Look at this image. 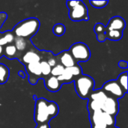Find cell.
I'll return each mask as SVG.
<instances>
[{
  "mask_svg": "<svg viewBox=\"0 0 128 128\" xmlns=\"http://www.w3.org/2000/svg\"><path fill=\"white\" fill-rule=\"evenodd\" d=\"M19 75H20V76H22V77H24V74H23L22 71H20V72H19Z\"/></svg>",
  "mask_w": 128,
  "mask_h": 128,
  "instance_id": "33",
  "label": "cell"
},
{
  "mask_svg": "<svg viewBox=\"0 0 128 128\" xmlns=\"http://www.w3.org/2000/svg\"><path fill=\"white\" fill-rule=\"evenodd\" d=\"M57 61L60 63L59 64L62 65L64 68H70L76 64L74 59L68 50H64L60 52L57 56Z\"/></svg>",
  "mask_w": 128,
  "mask_h": 128,
  "instance_id": "10",
  "label": "cell"
},
{
  "mask_svg": "<svg viewBox=\"0 0 128 128\" xmlns=\"http://www.w3.org/2000/svg\"><path fill=\"white\" fill-rule=\"evenodd\" d=\"M126 26V22L124 20L118 16H116L112 17L109 22L107 26H106V29H111V30H118V31H122L124 29Z\"/></svg>",
  "mask_w": 128,
  "mask_h": 128,
  "instance_id": "11",
  "label": "cell"
},
{
  "mask_svg": "<svg viewBox=\"0 0 128 128\" xmlns=\"http://www.w3.org/2000/svg\"><path fill=\"white\" fill-rule=\"evenodd\" d=\"M119 86L122 87V88L124 90V92L127 94L128 93V71H124L122 74H121L116 80Z\"/></svg>",
  "mask_w": 128,
  "mask_h": 128,
  "instance_id": "17",
  "label": "cell"
},
{
  "mask_svg": "<svg viewBox=\"0 0 128 128\" xmlns=\"http://www.w3.org/2000/svg\"><path fill=\"white\" fill-rule=\"evenodd\" d=\"M118 128V127H116V126H113V127H111V128Z\"/></svg>",
  "mask_w": 128,
  "mask_h": 128,
  "instance_id": "34",
  "label": "cell"
},
{
  "mask_svg": "<svg viewBox=\"0 0 128 128\" xmlns=\"http://www.w3.org/2000/svg\"><path fill=\"white\" fill-rule=\"evenodd\" d=\"M10 71L8 67L3 64H0V85L4 84L9 77Z\"/></svg>",
  "mask_w": 128,
  "mask_h": 128,
  "instance_id": "18",
  "label": "cell"
},
{
  "mask_svg": "<svg viewBox=\"0 0 128 128\" xmlns=\"http://www.w3.org/2000/svg\"><path fill=\"white\" fill-rule=\"evenodd\" d=\"M74 83L78 96L82 99H88L90 94L94 91V81L93 78L82 74L74 80Z\"/></svg>",
  "mask_w": 128,
  "mask_h": 128,
  "instance_id": "4",
  "label": "cell"
},
{
  "mask_svg": "<svg viewBox=\"0 0 128 128\" xmlns=\"http://www.w3.org/2000/svg\"><path fill=\"white\" fill-rule=\"evenodd\" d=\"M64 70V68L62 65L59 64H57L55 67H53V68H51L50 74L52 76L58 77L59 76H61L63 74Z\"/></svg>",
  "mask_w": 128,
  "mask_h": 128,
  "instance_id": "23",
  "label": "cell"
},
{
  "mask_svg": "<svg viewBox=\"0 0 128 128\" xmlns=\"http://www.w3.org/2000/svg\"><path fill=\"white\" fill-rule=\"evenodd\" d=\"M89 119L92 128H108L104 122L101 110L89 112Z\"/></svg>",
  "mask_w": 128,
  "mask_h": 128,
  "instance_id": "9",
  "label": "cell"
},
{
  "mask_svg": "<svg viewBox=\"0 0 128 128\" xmlns=\"http://www.w3.org/2000/svg\"><path fill=\"white\" fill-rule=\"evenodd\" d=\"M22 62L25 64H28L34 63V62H40V57L36 52L33 51H28L23 55L22 58Z\"/></svg>",
  "mask_w": 128,
  "mask_h": 128,
  "instance_id": "14",
  "label": "cell"
},
{
  "mask_svg": "<svg viewBox=\"0 0 128 128\" xmlns=\"http://www.w3.org/2000/svg\"><path fill=\"white\" fill-rule=\"evenodd\" d=\"M40 28V22L37 18H28L20 22L12 31V33L18 38L29 39L33 37Z\"/></svg>",
  "mask_w": 128,
  "mask_h": 128,
  "instance_id": "2",
  "label": "cell"
},
{
  "mask_svg": "<svg viewBox=\"0 0 128 128\" xmlns=\"http://www.w3.org/2000/svg\"><path fill=\"white\" fill-rule=\"evenodd\" d=\"M101 89L108 97H112L117 100L123 98L126 94L116 80H110L105 82Z\"/></svg>",
  "mask_w": 128,
  "mask_h": 128,
  "instance_id": "6",
  "label": "cell"
},
{
  "mask_svg": "<svg viewBox=\"0 0 128 128\" xmlns=\"http://www.w3.org/2000/svg\"><path fill=\"white\" fill-rule=\"evenodd\" d=\"M105 34H106V39H110L111 40H119L120 39H122L123 36V32L106 28Z\"/></svg>",
  "mask_w": 128,
  "mask_h": 128,
  "instance_id": "15",
  "label": "cell"
},
{
  "mask_svg": "<svg viewBox=\"0 0 128 128\" xmlns=\"http://www.w3.org/2000/svg\"><path fill=\"white\" fill-rule=\"evenodd\" d=\"M118 66L121 68H128V63L125 61H120L118 62Z\"/></svg>",
  "mask_w": 128,
  "mask_h": 128,
  "instance_id": "30",
  "label": "cell"
},
{
  "mask_svg": "<svg viewBox=\"0 0 128 128\" xmlns=\"http://www.w3.org/2000/svg\"><path fill=\"white\" fill-rule=\"evenodd\" d=\"M2 55H3V48H2V46H0V57H1Z\"/></svg>",
  "mask_w": 128,
  "mask_h": 128,
  "instance_id": "32",
  "label": "cell"
},
{
  "mask_svg": "<svg viewBox=\"0 0 128 128\" xmlns=\"http://www.w3.org/2000/svg\"><path fill=\"white\" fill-rule=\"evenodd\" d=\"M66 5L69 9V17L72 21L88 20V8L82 1H68Z\"/></svg>",
  "mask_w": 128,
  "mask_h": 128,
  "instance_id": "3",
  "label": "cell"
},
{
  "mask_svg": "<svg viewBox=\"0 0 128 128\" xmlns=\"http://www.w3.org/2000/svg\"><path fill=\"white\" fill-rule=\"evenodd\" d=\"M97 39H98V40L99 42H104L106 40V39L105 33H102V34H98L97 35Z\"/></svg>",
  "mask_w": 128,
  "mask_h": 128,
  "instance_id": "29",
  "label": "cell"
},
{
  "mask_svg": "<svg viewBox=\"0 0 128 128\" xmlns=\"http://www.w3.org/2000/svg\"><path fill=\"white\" fill-rule=\"evenodd\" d=\"M58 106L54 101L39 98L35 103L34 121L37 124H49V122L58 114Z\"/></svg>",
  "mask_w": 128,
  "mask_h": 128,
  "instance_id": "1",
  "label": "cell"
},
{
  "mask_svg": "<svg viewBox=\"0 0 128 128\" xmlns=\"http://www.w3.org/2000/svg\"><path fill=\"white\" fill-rule=\"evenodd\" d=\"M40 70L43 76H48L50 75L51 72V67L48 64V63L46 61H40Z\"/></svg>",
  "mask_w": 128,
  "mask_h": 128,
  "instance_id": "22",
  "label": "cell"
},
{
  "mask_svg": "<svg viewBox=\"0 0 128 128\" xmlns=\"http://www.w3.org/2000/svg\"><path fill=\"white\" fill-rule=\"evenodd\" d=\"M107 97L108 96L106 94V93L100 88V89L93 91L92 92V94H90V96L88 98V100L97 101V102H98L99 104H100L103 106V104L104 103V101L106 100Z\"/></svg>",
  "mask_w": 128,
  "mask_h": 128,
  "instance_id": "13",
  "label": "cell"
},
{
  "mask_svg": "<svg viewBox=\"0 0 128 128\" xmlns=\"http://www.w3.org/2000/svg\"><path fill=\"white\" fill-rule=\"evenodd\" d=\"M16 52H17V50H16V47L14 46V45L9 44L4 47V55L8 58H12L15 56V55L16 54Z\"/></svg>",
  "mask_w": 128,
  "mask_h": 128,
  "instance_id": "21",
  "label": "cell"
},
{
  "mask_svg": "<svg viewBox=\"0 0 128 128\" xmlns=\"http://www.w3.org/2000/svg\"><path fill=\"white\" fill-rule=\"evenodd\" d=\"M35 128H50L49 126V124H38Z\"/></svg>",
  "mask_w": 128,
  "mask_h": 128,
  "instance_id": "31",
  "label": "cell"
},
{
  "mask_svg": "<svg viewBox=\"0 0 128 128\" xmlns=\"http://www.w3.org/2000/svg\"><path fill=\"white\" fill-rule=\"evenodd\" d=\"M14 40V34L11 32H6L3 34L2 38H0V46H4V45H9L11 44Z\"/></svg>",
  "mask_w": 128,
  "mask_h": 128,
  "instance_id": "19",
  "label": "cell"
},
{
  "mask_svg": "<svg viewBox=\"0 0 128 128\" xmlns=\"http://www.w3.org/2000/svg\"><path fill=\"white\" fill-rule=\"evenodd\" d=\"M52 32L55 35H56L58 37H61L65 32V26L62 23H58L54 26V27L52 28Z\"/></svg>",
  "mask_w": 128,
  "mask_h": 128,
  "instance_id": "24",
  "label": "cell"
},
{
  "mask_svg": "<svg viewBox=\"0 0 128 128\" xmlns=\"http://www.w3.org/2000/svg\"><path fill=\"white\" fill-rule=\"evenodd\" d=\"M46 62H47L48 64L51 67V68H53V67H55V66L57 64V60H56V58H50Z\"/></svg>",
  "mask_w": 128,
  "mask_h": 128,
  "instance_id": "28",
  "label": "cell"
},
{
  "mask_svg": "<svg viewBox=\"0 0 128 128\" xmlns=\"http://www.w3.org/2000/svg\"><path fill=\"white\" fill-rule=\"evenodd\" d=\"M62 83L58 80L57 77L52 76H48L45 78V86L46 89L51 92H56L60 90Z\"/></svg>",
  "mask_w": 128,
  "mask_h": 128,
  "instance_id": "12",
  "label": "cell"
},
{
  "mask_svg": "<svg viewBox=\"0 0 128 128\" xmlns=\"http://www.w3.org/2000/svg\"><path fill=\"white\" fill-rule=\"evenodd\" d=\"M68 69L69 70V71L71 73V74L74 76V77L75 79L82 74V69H81L80 66H79L76 64L75 65H74L73 67L68 68Z\"/></svg>",
  "mask_w": 128,
  "mask_h": 128,
  "instance_id": "25",
  "label": "cell"
},
{
  "mask_svg": "<svg viewBox=\"0 0 128 128\" xmlns=\"http://www.w3.org/2000/svg\"><path fill=\"white\" fill-rule=\"evenodd\" d=\"M69 52L72 56L75 62H88L91 57V52L88 46L82 42L74 44L70 47Z\"/></svg>",
  "mask_w": 128,
  "mask_h": 128,
  "instance_id": "5",
  "label": "cell"
},
{
  "mask_svg": "<svg viewBox=\"0 0 128 128\" xmlns=\"http://www.w3.org/2000/svg\"><path fill=\"white\" fill-rule=\"evenodd\" d=\"M26 70L29 77V82L32 85H35L37 81L43 76L40 70V62H34L26 64Z\"/></svg>",
  "mask_w": 128,
  "mask_h": 128,
  "instance_id": "7",
  "label": "cell"
},
{
  "mask_svg": "<svg viewBox=\"0 0 128 128\" xmlns=\"http://www.w3.org/2000/svg\"><path fill=\"white\" fill-rule=\"evenodd\" d=\"M118 110L119 105L118 100L112 97H107V98L103 104L101 111L115 117L118 113Z\"/></svg>",
  "mask_w": 128,
  "mask_h": 128,
  "instance_id": "8",
  "label": "cell"
},
{
  "mask_svg": "<svg viewBox=\"0 0 128 128\" xmlns=\"http://www.w3.org/2000/svg\"><path fill=\"white\" fill-rule=\"evenodd\" d=\"M14 46L16 47V50L18 51H23L26 48V40L22 38H18L15 37L14 38Z\"/></svg>",
  "mask_w": 128,
  "mask_h": 128,
  "instance_id": "20",
  "label": "cell"
},
{
  "mask_svg": "<svg viewBox=\"0 0 128 128\" xmlns=\"http://www.w3.org/2000/svg\"><path fill=\"white\" fill-rule=\"evenodd\" d=\"M94 32L96 33L97 35L100 34H102V33H105L106 26L103 23L98 22V23L95 24L94 28Z\"/></svg>",
  "mask_w": 128,
  "mask_h": 128,
  "instance_id": "27",
  "label": "cell"
},
{
  "mask_svg": "<svg viewBox=\"0 0 128 128\" xmlns=\"http://www.w3.org/2000/svg\"><path fill=\"white\" fill-rule=\"evenodd\" d=\"M90 4L94 7V8H104L107 5V4L109 3V2L107 0H99V1H96V0H91L90 2Z\"/></svg>",
  "mask_w": 128,
  "mask_h": 128,
  "instance_id": "26",
  "label": "cell"
},
{
  "mask_svg": "<svg viewBox=\"0 0 128 128\" xmlns=\"http://www.w3.org/2000/svg\"><path fill=\"white\" fill-rule=\"evenodd\" d=\"M57 79L62 83V85L64 83H68V82H71L75 80V78L74 77V76L71 74V73L69 71L68 68H64L63 74L58 77H57Z\"/></svg>",
  "mask_w": 128,
  "mask_h": 128,
  "instance_id": "16",
  "label": "cell"
}]
</instances>
